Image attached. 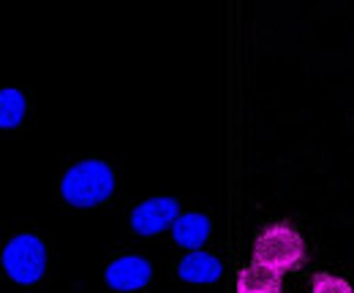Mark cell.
<instances>
[{"mask_svg":"<svg viewBox=\"0 0 354 293\" xmlns=\"http://www.w3.org/2000/svg\"><path fill=\"white\" fill-rule=\"evenodd\" d=\"M306 255V245H303V236L286 225V223H278V225H270L259 234L257 245H254V258L259 266L267 269H275V272H286L292 266H297Z\"/></svg>","mask_w":354,"mask_h":293,"instance_id":"obj_3","label":"cell"},{"mask_svg":"<svg viewBox=\"0 0 354 293\" xmlns=\"http://www.w3.org/2000/svg\"><path fill=\"white\" fill-rule=\"evenodd\" d=\"M310 293H354V288L335 274H316L310 283Z\"/></svg>","mask_w":354,"mask_h":293,"instance_id":"obj_10","label":"cell"},{"mask_svg":"<svg viewBox=\"0 0 354 293\" xmlns=\"http://www.w3.org/2000/svg\"><path fill=\"white\" fill-rule=\"evenodd\" d=\"M177 217H180V204H177V199L158 196V199L142 201V204L131 212V228L139 236H156V234L167 231Z\"/></svg>","mask_w":354,"mask_h":293,"instance_id":"obj_4","label":"cell"},{"mask_svg":"<svg viewBox=\"0 0 354 293\" xmlns=\"http://www.w3.org/2000/svg\"><path fill=\"white\" fill-rule=\"evenodd\" d=\"M172 236L180 247L185 250H196L207 242L210 236V220L199 212H188V214H180L175 223H172Z\"/></svg>","mask_w":354,"mask_h":293,"instance_id":"obj_7","label":"cell"},{"mask_svg":"<svg viewBox=\"0 0 354 293\" xmlns=\"http://www.w3.org/2000/svg\"><path fill=\"white\" fill-rule=\"evenodd\" d=\"M153 277V266L147 258L142 255H123V258H115L106 272H104V283L112 288V291H123L131 293L139 291L150 283Z\"/></svg>","mask_w":354,"mask_h":293,"instance_id":"obj_5","label":"cell"},{"mask_svg":"<svg viewBox=\"0 0 354 293\" xmlns=\"http://www.w3.org/2000/svg\"><path fill=\"white\" fill-rule=\"evenodd\" d=\"M115 193V174L104 161H82L60 179V196L66 204L88 210L104 204Z\"/></svg>","mask_w":354,"mask_h":293,"instance_id":"obj_1","label":"cell"},{"mask_svg":"<svg viewBox=\"0 0 354 293\" xmlns=\"http://www.w3.org/2000/svg\"><path fill=\"white\" fill-rule=\"evenodd\" d=\"M28 112V101L22 90L6 87L0 90V128H17Z\"/></svg>","mask_w":354,"mask_h":293,"instance_id":"obj_9","label":"cell"},{"mask_svg":"<svg viewBox=\"0 0 354 293\" xmlns=\"http://www.w3.org/2000/svg\"><path fill=\"white\" fill-rule=\"evenodd\" d=\"M237 293H281V272L254 263L240 272Z\"/></svg>","mask_w":354,"mask_h":293,"instance_id":"obj_8","label":"cell"},{"mask_svg":"<svg viewBox=\"0 0 354 293\" xmlns=\"http://www.w3.org/2000/svg\"><path fill=\"white\" fill-rule=\"evenodd\" d=\"M3 272L17 285H33L46 272V245L36 234H17L3 247Z\"/></svg>","mask_w":354,"mask_h":293,"instance_id":"obj_2","label":"cell"},{"mask_svg":"<svg viewBox=\"0 0 354 293\" xmlns=\"http://www.w3.org/2000/svg\"><path fill=\"white\" fill-rule=\"evenodd\" d=\"M177 274L180 280L185 283H196V285H207V283H216L221 277V261L210 252H188L180 266H177Z\"/></svg>","mask_w":354,"mask_h":293,"instance_id":"obj_6","label":"cell"}]
</instances>
